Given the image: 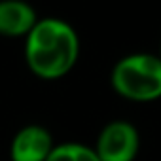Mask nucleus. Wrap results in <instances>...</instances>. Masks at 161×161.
I'll list each match as a JSON object with an SVG mask.
<instances>
[{
    "instance_id": "nucleus-7",
    "label": "nucleus",
    "mask_w": 161,
    "mask_h": 161,
    "mask_svg": "<svg viewBox=\"0 0 161 161\" xmlns=\"http://www.w3.org/2000/svg\"><path fill=\"white\" fill-rule=\"evenodd\" d=\"M159 59H161V55H159Z\"/></svg>"
},
{
    "instance_id": "nucleus-5",
    "label": "nucleus",
    "mask_w": 161,
    "mask_h": 161,
    "mask_svg": "<svg viewBox=\"0 0 161 161\" xmlns=\"http://www.w3.org/2000/svg\"><path fill=\"white\" fill-rule=\"evenodd\" d=\"M36 21L38 17L31 4L23 0H0V34L2 36H27Z\"/></svg>"
},
{
    "instance_id": "nucleus-4",
    "label": "nucleus",
    "mask_w": 161,
    "mask_h": 161,
    "mask_svg": "<svg viewBox=\"0 0 161 161\" xmlns=\"http://www.w3.org/2000/svg\"><path fill=\"white\" fill-rule=\"evenodd\" d=\"M53 150L51 133L42 125H27L12 140V161H46Z\"/></svg>"
},
{
    "instance_id": "nucleus-3",
    "label": "nucleus",
    "mask_w": 161,
    "mask_h": 161,
    "mask_svg": "<svg viewBox=\"0 0 161 161\" xmlns=\"http://www.w3.org/2000/svg\"><path fill=\"white\" fill-rule=\"evenodd\" d=\"M140 148V136L133 123L110 121L99 135L93 148L101 161H135Z\"/></svg>"
},
{
    "instance_id": "nucleus-6",
    "label": "nucleus",
    "mask_w": 161,
    "mask_h": 161,
    "mask_svg": "<svg viewBox=\"0 0 161 161\" xmlns=\"http://www.w3.org/2000/svg\"><path fill=\"white\" fill-rule=\"evenodd\" d=\"M46 161H101L93 148L78 144V142H66L53 146Z\"/></svg>"
},
{
    "instance_id": "nucleus-1",
    "label": "nucleus",
    "mask_w": 161,
    "mask_h": 161,
    "mask_svg": "<svg viewBox=\"0 0 161 161\" xmlns=\"http://www.w3.org/2000/svg\"><path fill=\"white\" fill-rule=\"evenodd\" d=\"M80 40L76 31L61 19H38L25 40V59L32 74L57 80L72 70L78 61Z\"/></svg>"
},
{
    "instance_id": "nucleus-2",
    "label": "nucleus",
    "mask_w": 161,
    "mask_h": 161,
    "mask_svg": "<svg viewBox=\"0 0 161 161\" xmlns=\"http://www.w3.org/2000/svg\"><path fill=\"white\" fill-rule=\"evenodd\" d=\"M112 87L131 101H155L161 97V59L136 53L121 59L112 70Z\"/></svg>"
}]
</instances>
